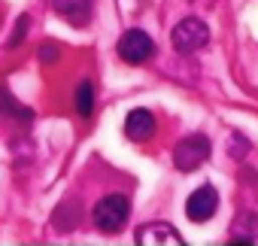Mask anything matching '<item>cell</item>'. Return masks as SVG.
<instances>
[{
    "label": "cell",
    "instance_id": "cell-6",
    "mask_svg": "<svg viewBox=\"0 0 258 246\" xmlns=\"http://www.w3.org/2000/svg\"><path fill=\"white\" fill-rule=\"evenodd\" d=\"M124 134H127V140H134V143H146L155 134V115L149 109L127 112V118H124Z\"/></svg>",
    "mask_w": 258,
    "mask_h": 246
},
{
    "label": "cell",
    "instance_id": "cell-13",
    "mask_svg": "<svg viewBox=\"0 0 258 246\" xmlns=\"http://www.w3.org/2000/svg\"><path fill=\"white\" fill-rule=\"evenodd\" d=\"M40 58H43L46 64H55V61H58V49H55V46H43V49H40Z\"/></svg>",
    "mask_w": 258,
    "mask_h": 246
},
{
    "label": "cell",
    "instance_id": "cell-1",
    "mask_svg": "<svg viewBox=\"0 0 258 246\" xmlns=\"http://www.w3.org/2000/svg\"><path fill=\"white\" fill-rule=\"evenodd\" d=\"M127 216H131V201H127L124 195H106L94 204L91 210V222L103 231V234H115L124 228Z\"/></svg>",
    "mask_w": 258,
    "mask_h": 246
},
{
    "label": "cell",
    "instance_id": "cell-11",
    "mask_svg": "<svg viewBox=\"0 0 258 246\" xmlns=\"http://www.w3.org/2000/svg\"><path fill=\"white\" fill-rule=\"evenodd\" d=\"M76 112L82 118H91V112H94V85L88 79H82L76 88Z\"/></svg>",
    "mask_w": 258,
    "mask_h": 246
},
{
    "label": "cell",
    "instance_id": "cell-10",
    "mask_svg": "<svg viewBox=\"0 0 258 246\" xmlns=\"http://www.w3.org/2000/svg\"><path fill=\"white\" fill-rule=\"evenodd\" d=\"M0 115H10V118H19V121H31L34 112L28 106H22L16 97H10L7 88H0Z\"/></svg>",
    "mask_w": 258,
    "mask_h": 246
},
{
    "label": "cell",
    "instance_id": "cell-2",
    "mask_svg": "<svg viewBox=\"0 0 258 246\" xmlns=\"http://www.w3.org/2000/svg\"><path fill=\"white\" fill-rule=\"evenodd\" d=\"M170 40H173V49H176L179 55H195V52H201V49L207 46L210 31H207V25H204L201 19H182V22L173 28Z\"/></svg>",
    "mask_w": 258,
    "mask_h": 246
},
{
    "label": "cell",
    "instance_id": "cell-8",
    "mask_svg": "<svg viewBox=\"0 0 258 246\" xmlns=\"http://www.w3.org/2000/svg\"><path fill=\"white\" fill-rule=\"evenodd\" d=\"M52 7L61 19H67L70 25L82 28L88 19H91V7H94V0H52Z\"/></svg>",
    "mask_w": 258,
    "mask_h": 246
},
{
    "label": "cell",
    "instance_id": "cell-5",
    "mask_svg": "<svg viewBox=\"0 0 258 246\" xmlns=\"http://www.w3.org/2000/svg\"><path fill=\"white\" fill-rule=\"evenodd\" d=\"M216 210H219V192H216L213 186L195 189V192L188 195V201H185V216H188L191 222H207V219L216 216Z\"/></svg>",
    "mask_w": 258,
    "mask_h": 246
},
{
    "label": "cell",
    "instance_id": "cell-7",
    "mask_svg": "<svg viewBox=\"0 0 258 246\" xmlns=\"http://www.w3.org/2000/svg\"><path fill=\"white\" fill-rule=\"evenodd\" d=\"M137 243L140 246H182V237L170 228V225H164V222H152V225H143L140 228V234H137Z\"/></svg>",
    "mask_w": 258,
    "mask_h": 246
},
{
    "label": "cell",
    "instance_id": "cell-9",
    "mask_svg": "<svg viewBox=\"0 0 258 246\" xmlns=\"http://www.w3.org/2000/svg\"><path fill=\"white\" fill-rule=\"evenodd\" d=\"M234 231H237V234H231V243H234V246L255 243V237H258V216H255V213H243V216L234 222Z\"/></svg>",
    "mask_w": 258,
    "mask_h": 246
},
{
    "label": "cell",
    "instance_id": "cell-4",
    "mask_svg": "<svg viewBox=\"0 0 258 246\" xmlns=\"http://www.w3.org/2000/svg\"><path fill=\"white\" fill-rule=\"evenodd\" d=\"M118 55L127 61V64H146L152 55H155V43H152V37L146 34V31H137V28H131V31H124L121 37H118Z\"/></svg>",
    "mask_w": 258,
    "mask_h": 246
},
{
    "label": "cell",
    "instance_id": "cell-14",
    "mask_svg": "<svg viewBox=\"0 0 258 246\" xmlns=\"http://www.w3.org/2000/svg\"><path fill=\"white\" fill-rule=\"evenodd\" d=\"M195 4H198V0H195Z\"/></svg>",
    "mask_w": 258,
    "mask_h": 246
},
{
    "label": "cell",
    "instance_id": "cell-3",
    "mask_svg": "<svg viewBox=\"0 0 258 246\" xmlns=\"http://www.w3.org/2000/svg\"><path fill=\"white\" fill-rule=\"evenodd\" d=\"M210 158V140L204 134H191V137H182L173 149V164L176 170L188 173V170H198L204 161Z\"/></svg>",
    "mask_w": 258,
    "mask_h": 246
},
{
    "label": "cell",
    "instance_id": "cell-12",
    "mask_svg": "<svg viewBox=\"0 0 258 246\" xmlns=\"http://www.w3.org/2000/svg\"><path fill=\"white\" fill-rule=\"evenodd\" d=\"M25 28H28V16L19 19V28H16V34H13V40H10V49H16V46L25 40Z\"/></svg>",
    "mask_w": 258,
    "mask_h": 246
}]
</instances>
